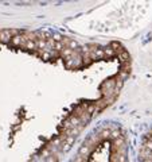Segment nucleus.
I'll use <instances>...</instances> for the list:
<instances>
[{
    "instance_id": "f257e3e1",
    "label": "nucleus",
    "mask_w": 152,
    "mask_h": 162,
    "mask_svg": "<svg viewBox=\"0 0 152 162\" xmlns=\"http://www.w3.org/2000/svg\"><path fill=\"white\" fill-rule=\"evenodd\" d=\"M77 137H74V135H69V137L65 138V141L62 142V145H61V150L63 151V153H66V151H69L70 148L73 147L74 142H76Z\"/></svg>"
},
{
    "instance_id": "f03ea898",
    "label": "nucleus",
    "mask_w": 152,
    "mask_h": 162,
    "mask_svg": "<svg viewBox=\"0 0 152 162\" xmlns=\"http://www.w3.org/2000/svg\"><path fill=\"white\" fill-rule=\"evenodd\" d=\"M13 33H18V31H13V30H8V29L0 30V42H4V43L9 42Z\"/></svg>"
},
{
    "instance_id": "7ed1b4c3",
    "label": "nucleus",
    "mask_w": 152,
    "mask_h": 162,
    "mask_svg": "<svg viewBox=\"0 0 152 162\" xmlns=\"http://www.w3.org/2000/svg\"><path fill=\"white\" fill-rule=\"evenodd\" d=\"M92 147L93 146H90V145H87L86 142L82 145V146L80 147V150H78V155L80 157H82V158H86L87 155L90 154V151H92Z\"/></svg>"
},
{
    "instance_id": "20e7f679",
    "label": "nucleus",
    "mask_w": 152,
    "mask_h": 162,
    "mask_svg": "<svg viewBox=\"0 0 152 162\" xmlns=\"http://www.w3.org/2000/svg\"><path fill=\"white\" fill-rule=\"evenodd\" d=\"M117 56H119V60L123 62V65H125V64H131V56H129V53H128L125 49H123L121 52L117 53Z\"/></svg>"
},
{
    "instance_id": "39448f33",
    "label": "nucleus",
    "mask_w": 152,
    "mask_h": 162,
    "mask_svg": "<svg viewBox=\"0 0 152 162\" xmlns=\"http://www.w3.org/2000/svg\"><path fill=\"white\" fill-rule=\"evenodd\" d=\"M110 133H112V130L110 128H102V130L98 133V137L100 139H108V138H110Z\"/></svg>"
},
{
    "instance_id": "423d86ee",
    "label": "nucleus",
    "mask_w": 152,
    "mask_h": 162,
    "mask_svg": "<svg viewBox=\"0 0 152 162\" xmlns=\"http://www.w3.org/2000/svg\"><path fill=\"white\" fill-rule=\"evenodd\" d=\"M46 46H47V40L42 39V38H36V49L39 50H46Z\"/></svg>"
},
{
    "instance_id": "0eeeda50",
    "label": "nucleus",
    "mask_w": 152,
    "mask_h": 162,
    "mask_svg": "<svg viewBox=\"0 0 152 162\" xmlns=\"http://www.w3.org/2000/svg\"><path fill=\"white\" fill-rule=\"evenodd\" d=\"M102 52H104V57H113L116 54L110 47H105V49H102Z\"/></svg>"
},
{
    "instance_id": "6e6552de",
    "label": "nucleus",
    "mask_w": 152,
    "mask_h": 162,
    "mask_svg": "<svg viewBox=\"0 0 152 162\" xmlns=\"http://www.w3.org/2000/svg\"><path fill=\"white\" fill-rule=\"evenodd\" d=\"M123 135L119 130H112V133H110V138H113V139H117V138H121Z\"/></svg>"
},
{
    "instance_id": "1a4fd4ad",
    "label": "nucleus",
    "mask_w": 152,
    "mask_h": 162,
    "mask_svg": "<svg viewBox=\"0 0 152 162\" xmlns=\"http://www.w3.org/2000/svg\"><path fill=\"white\" fill-rule=\"evenodd\" d=\"M54 50H55V52H62V50H63L62 42H55V43H54Z\"/></svg>"
},
{
    "instance_id": "9d476101",
    "label": "nucleus",
    "mask_w": 152,
    "mask_h": 162,
    "mask_svg": "<svg viewBox=\"0 0 152 162\" xmlns=\"http://www.w3.org/2000/svg\"><path fill=\"white\" fill-rule=\"evenodd\" d=\"M150 135H151V137H152V131H151V134H150Z\"/></svg>"
}]
</instances>
